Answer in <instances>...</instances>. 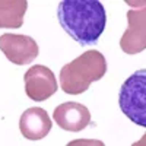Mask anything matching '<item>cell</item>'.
I'll return each instance as SVG.
<instances>
[{"instance_id": "obj_1", "label": "cell", "mask_w": 146, "mask_h": 146, "mask_svg": "<svg viewBox=\"0 0 146 146\" xmlns=\"http://www.w3.org/2000/svg\"><path fill=\"white\" fill-rule=\"evenodd\" d=\"M62 28L80 45L96 44L105 28V9L96 0H64L57 7Z\"/></svg>"}, {"instance_id": "obj_2", "label": "cell", "mask_w": 146, "mask_h": 146, "mask_svg": "<svg viewBox=\"0 0 146 146\" xmlns=\"http://www.w3.org/2000/svg\"><path fill=\"white\" fill-rule=\"evenodd\" d=\"M107 72V62L102 53L89 50L80 54L60 70L62 89L69 95H79L88 91L91 83L100 80Z\"/></svg>"}, {"instance_id": "obj_3", "label": "cell", "mask_w": 146, "mask_h": 146, "mask_svg": "<svg viewBox=\"0 0 146 146\" xmlns=\"http://www.w3.org/2000/svg\"><path fill=\"white\" fill-rule=\"evenodd\" d=\"M118 104L127 118L146 127V69L135 72L121 85Z\"/></svg>"}, {"instance_id": "obj_4", "label": "cell", "mask_w": 146, "mask_h": 146, "mask_svg": "<svg viewBox=\"0 0 146 146\" xmlns=\"http://www.w3.org/2000/svg\"><path fill=\"white\" fill-rule=\"evenodd\" d=\"M142 7L127 12L129 27L120 38V48L126 54H137L146 50V2H139Z\"/></svg>"}, {"instance_id": "obj_5", "label": "cell", "mask_w": 146, "mask_h": 146, "mask_svg": "<svg viewBox=\"0 0 146 146\" xmlns=\"http://www.w3.org/2000/svg\"><path fill=\"white\" fill-rule=\"evenodd\" d=\"M0 50L9 62L25 66L32 63L38 56V44L28 35L5 34L0 36Z\"/></svg>"}, {"instance_id": "obj_6", "label": "cell", "mask_w": 146, "mask_h": 146, "mask_svg": "<svg viewBox=\"0 0 146 146\" xmlns=\"http://www.w3.org/2000/svg\"><path fill=\"white\" fill-rule=\"evenodd\" d=\"M25 92L34 101H45L57 91V80L51 69L42 64L29 67L23 76Z\"/></svg>"}, {"instance_id": "obj_7", "label": "cell", "mask_w": 146, "mask_h": 146, "mask_svg": "<svg viewBox=\"0 0 146 146\" xmlns=\"http://www.w3.org/2000/svg\"><path fill=\"white\" fill-rule=\"evenodd\" d=\"M57 126L67 131H80L91 123L89 110L79 102H63L53 113Z\"/></svg>"}, {"instance_id": "obj_8", "label": "cell", "mask_w": 146, "mask_h": 146, "mask_svg": "<svg viewBox=\"0 0 146 146\" xmlns=\"http://www.w3.org/2000/svg\"><path fill=\"white\" fill-rule=\"evenodd\" d=\"M22 136L28 140H41L51 130V118L40 107H31L23 111L19 120Z\"/></svg>"}, {"instance_id": "obj_9", "label": "cell", "mask_w": 146, "mask_h": 146, "mask_svg": "<svg viewBox=\"0 0 146 146\" xmlns=\"http://www.w3.org/2000/svg\"><path fill=\"white\" fill-rule=\"evenodd\" d=\"M27 9L25 0H0V28H21Z\"/></svg>"}, {"instance_id": "obj_10", "label": "cell", "mask_w": 146, "mask_h": 146, "mask_svg": "<svg viewBox=\"0 0 146 146\" xmlns=\"http://www.w3.org/2000/svg\"><path fill=\"white\" fill-rule=\"evenodd\" d=\"M66 146H105V145L98 139H76L69 142Z\"/></svg>"}, {"instance_id": "obj_11", "label": "cell", "mask_w": 146, "mask_h": 146, "mask_svg": "<svg viewBox=\"0 0 146 146\" xmlns=\"http://www.w3.org/2000/svg\"><path fill=\"white\" fill-rule=\"evenodd\" d=\"M131 146H146V133L142 136V139H140L139 142H135Z\"/></svg>"}]
</instances>
